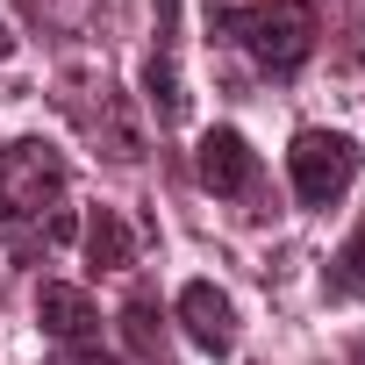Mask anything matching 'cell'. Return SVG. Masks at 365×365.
<instances>
[{
	"label": "cell",
	"mask_w": 365,
	"mask_h": 365,
	"mask_svg": "<svg viewBox=\"0 0 365 365\" xmlns=\"http://www.w3.org/2000/svg\"><path fill=\"white\" fill-rule=\"evenodd\" d=\"M208 36L237 43L258 72L294 79L315 58V8L308 0H251V8H208Z\"/></svg>",
	"instance_id": "cell-1"
},
{
	"label": "cell",
	"mask_w": 365,
	"mask_h": 365,
	"mask_svg": "<svg viewBox=\"0 0 365 365\" xmlns=\"http://www.w3.org/2000/svg\"><path fill=\"white\" fill-rule=\"evenodd\" d=\"M72 187V165L51 136H15L0 150V222H36L43 208H58Z\"/></svg>",
	"instance_id": "cell-2"
},
{
	"label": "cell",
	"mask_w": 365,
	"mask_h": 365,
	"mask_svg": "<svg viewBox=\"0 0 365 365\" xmlns=\"http://www.w3.org/2000/svg\"><path fill=\"white\" fill-rule=\"evenodd\" d=\"M358 158H365V150H358L344 129H301L294 150H287L294 201H301V208H329V201H344V187L358 179Z\"/></svg>",
	"instance_id": "cell-3"
},
{
	"label": "cell",
	"mask_w": 365,
	"mask_h": 365,
	"mask_svg": "<svg viewBox=\"0 0 365 365\" xmlns=\"http://www.w3.org/2000/svg\"><path fill=\"white\" fill-rule=\"evenodd\" d=\"M143 101H150V115L165 129L187 122V79H179V0H158V43L143 58Z\"/></svg>",
	"instance_id": "cell-4"
},
{
	"label": "cell",
	"mask_w": 365,
	"mask_h": 365,
	"mask_svg": "<svg viewBox=\"0 0 365 365\" xmlns=\"http://www.w3.org/2000/svg\"><path fill=\"white\" fill-rule=\"evenodd\" d=\"M194 179H201L215 201H244V194H258V150L244 143V129H208L201 150H194Z\"/></svg>",
	"instance_id": "cell-5"
},
{
	"label": "cell",
	"mask_w": 365,
	"mask_h": 365,
	"mask_svg": "<svg viewBox=\"0 0 365 365\" xmlns=\"http://www.w3.org/2000/svg\"><path fill=\"white\" fill-rule=\"evenodd\" d=\"M179 329H187L208 358H230L237 351V308H230V294L208 287V279H187V287H179Z\"/></svg>",
	"instance_id": "cell-6"
},
{
	"label": "cell",
	"mask_w": 365,
	"mask_h": 365,
	"mask_svg": "<svg viewBox=\"0 0 365 365\" xmlns=\"http://www.w3.org/2000/svg\"><path fill=\"white\" fill-rule=\"evenodd\" d=\"M36 322H43V336H58V344H86V336L101 329V308H93L86 287L43 279V287H36Z\"/></svg>",
	"instance_id": "cell-7"
},
{
	"label": "cell",
	"mask_w": 365,
	"mask_h": 365,
	"mask_svg": "<svg viewBox=\"0 0 365 365\" xmlns=\"http://www.w3.org/2000/svg\"><path fill=\"white\" fill-rule=\"evenodd\" d=\"M79 237H86V265H101V272H129L136 265V237H129V222L115 208H93L79 222Z\"/></svg>",
	"instance_id": "cell-8"
},
{
	"label": "cell",
	"mask_w": 365,
	"mask_h": 365,
	"mask_svg": "<svg viewBox=\"0 0 365 365\" xmlns=\"http://www.w3.org/2000/svg\"><path fill=\"white\" fill-rule=\"evenodd\" d=\"M122 336H129V351L143 358V365H172V336H165V315H158V294H129L122 301Z\"/></svg>",
	"instance_id": "cell-9"
},
{
	"label": "cell",
	"mask_w": 365,
	"mask_h": 365,
	"mask_svg": "<svg viewBox=\"0 0 365 365\" xmlns=\"http://www.w3.org/2000/svg\"><path fill=\"white\" fill-rule=\"evenodd\" d=\"M93 136H101V150H108L115 165H136V158H143V129H136V115H129V101H122L115 86H101V115H93Z\"/></svg>",
	"instance_id": "cell-10"
},
{
	"label": "cell",
	"mask_w": 365,
	"mask_h": 365,
	"mask_svg": "<svg viewBox=\"0 0 365 365\" xmlns=\"http://www.w3.org/2000/svg\"><path fill=\"white\" fill-rule=\"evenodd\" d=\"M322 294H329V301H351V294H365V215H358V230L344 237V251L329 258V272H322Z\"/></svg>",
	"instance_id": "cell-11"
},
{
	"label": "cell",
	"mask_w": 365,
	"mask_h": 365,
	"mask_svg": "<svg viewBox=\"0 0 365 365\" xmlns=\"http://www.w3.org/2000/svg\"><path fill=\"white\" fill-rule=\"evenodd\" d=\"M58 365H122V358H108V351H93V344H65Z\"/></svg>",
	"instance_id": "cell-12"
},
{
	"label": "cell",
	"mask_w": 365,
	"mask_h": 365,
	"mask_svg": "<svg viewBox=\"0 0 365 365\" xmlns=\"http://www.w3.org/2000/svg\"><path fill=\"white\" fill-rule=\"evenodd\" d=\"M8 58H15V29H8V22H0V65H8Z\"/></svg>",
	"instance_id": "cell-13"
},
{
	"label": "cell",
	"mask_w": 365,
	"mask_h": 365,
	"mask_svg": "<svg viewBox=\"0 0 365 365\" xmlns=\"http://www.w3.org/2000/svg\"><path fill=\"white\" fill-rule=\"evenodd\" d=\"M351 365H365V344H358V351H351Z\"/></svg>",
	"instance_id": "cell-14"
}]
</instances>
